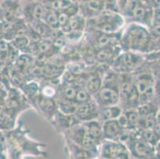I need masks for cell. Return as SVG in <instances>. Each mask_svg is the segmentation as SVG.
Returning a JSON list of instances; mask_svg holds the SVG:
<instances>
[{
  "label": "cell",
  "mask_w": 160,
  "mask_h": 159,
  "mask_svg": "<svg viewBox=\"0 0 160 159\" xmlns=\"http://www.w3.org/2000/svg\"><path fill=\"white\" fill-rule=\"evenodd\" d=\"M92 100V96L85 89V87H83L81 86L78 87L76 92L75 99H74V103L77 106L88 103Z\"/></svg>",
  "instance_id": "cell-18"
},
{
  "label": "cell",
  "mask_w": 160,
  "mask_h": 159,
  "mask_svg": "<svg viewBox=\"0 0 160 159\" xmlns=\"http://www.w3.org/2000/svg\"><path fill=\"white\" fill-rule=\"evenodd\" d=\"M124 24L121 14L104 10L100 15L88 19L89 29L98 30L104 33L114 34L120 31Z\"/></svg>",
  "instance_id": "cell-3"
},
{
  "label": "cell",
  "mask_w": 160,
  "mask_h": 159,
  "mask_svg": "<svg viewBox=\"0 0 160 159\" xmlns=\"http://www.w3.org/2000/svg\"><path fill=\"white\" fill-rule=\"evenodd\" d=\"M10 43L13 46H14L18 50L21 51V52H25L26 49L28 48L29 45L30 44V41L29 40V38L27 36H25V37H16L15 39H14Z\"/></svg>",
  "instance_id": "cell-21"
},
{
  "label": "cell",
  "mask_w": 160,
  "mask_h": 159,
  "mask_svg": "<svg viewBox=\"0 0 160 159\" xmlns=\"http://www.w3.org/2000/svg\"><path fill=\"white\" fill-rule=\"evenodd\" d=\"M139 95V105L148 103L154 96V80L150 74H141L135 81Z\"/></svg>",
  "instance_id": "cell-7"
},
{
  "label": "cell",
  "mask_w": 160,
  "mask_h": 159,
  "mask_svg": "<svg viewBox=\"0 0 160 159\" xmlns=\"http://www.w3.org/2000/svg\"><path fill=\"white\" fill-rule=\"evenodd\" d=\"M103 84V77L99 73L90 74L85 81V89L92 97L100 91Z\"/></svg>",
  "instance_id": "cell-15"
},
{
  "label": "cell",
  "mask_w": 160,
  "mask_h": 159,
  "mask_svg": "<svg viewBox=\"0 0 160 159\" xmlns=\"http://www.w3.org/2000/svg\"><path fill=\"white\" fill-rule=\"evenodd\" d=\"M5 145H6V137L4 136L2 131H0V147L2 148V147Z\"/></svg>",
  "instance_id": "cell-25"
},
{
  "label": "cell",
  "mask_w": 160,
  "mask_h": 159,
  "mask_svg": "<svg viewBox=\"0 0 160 159\" xmlns=\"http://www.w3.org/2000/svg\"><path fill=\"white\" fill-rule=\"evenodd\" d=\"M123 114L127 117L128 122V131H133L138 127L139 121V116L137 111L136 109H132V110L123 111Z\"/></svg>",
  "instance_id": "cell-17"
},
{
  "label": "cell",
  "mask_w": 160,
  "mask_h": 159,
  "mask_svg": "<svg viewBox=\"0 0 160 159\" xmlns=\"http://www.w3.org/2000/svg\"><path fill=\"white\" fill-rule=\"evenodd\" d=\"M154 17H155V21L158 26L160 27V7L155 9V14H154Z\"/></svg>",
  "instance_id": "cell-24"
},
{
  "label": "cell",
  "mask_w": 160,
  "mask_h": 159,
  "mask_svg": "<svg viewBox=\"0 0 160 159\" xmlns=\"http://www.w3.org/2000/svg\"><path fill=\"white\" fill-rule=\"evenodd\" d=\"M123 109L119 105H115L111 107H100L99 118L103 122L109 120L117 119L123 114Z\"/></svg>",
  "instance_id": "cell-14"
},
{
  "label": "cell",
  "mask_w": 160,
  "mask_h": 159,
  "mask_svg": "<svg viewBox=\"0 0 160 159\" xmlns=\"http://www.w3.org/2000/svg\"></svg>",
  "instance_id": "cell-29"
},
{
  "label": "cell",
  "mask_w": 160,
  "mask_h": 159,
  "mask_svg": "<svg viewBox=\"0 0 160 159\" xmlns=\"http://www.w3.org/2000/svg\"><path fill=\"white\" fill-rule=\"evenodd\" d=\"M24 14L29 22L33 23L34 22L43 21L46 13L42 4L40 2H32L24 9Z\"/></svg>",
  "instance_id": "cell-12"
},
{
  "label": "cell",
  "mask_w": 160,
  "mask_h": 159,
  "mask_svg": "<svg viewBox=\"0 0 160 159\" xmlns=\"http://www.w3.org/2000/svg\"><path fill=\"white\" fill-rule=\"evenodd\" d=\"M70 140L78 147L92 152L95 150L97 151V147L100 144L101 139L88 127L86 122H82L72 127L70 129Z\"/></svg>",
  "instance_id": "cell-4"
},
{
  "label": "cell",
  "mask_w": 160,
  "mask_h": 159,
  "mask_svg": "<svg viewBox=\"0 0 160 159\" xmlns=\"http://www.w3.org/2000/svg\"><path fill=\"white\" fill-rule=\"evenodd\" d=\"M137 159H150V158H147V157H143V158H137Z\"/></svg>",
  "instance_id": "cell-27"
},
{
  "label": "cell",
  "mask_w": 160,
  "mask_h": 159,
  "mask_svg": "<svg viewBox=\"0 0 160 159\" xmlns=\"http://www.w3.org/2000/svg\"><path fill=\"white\" fill-rule=\"evenodd\" d=\"M123 132L121 129L117 120H109L103 122L102 124V138L103 140L109 141H118L120 140V136Z\"/></svg>",
  "instance_id": "cell-11"
},
{
  "label": "cell",
  "mask_w": 160,
  "mask_h": 159,
  "mask_svg": "<svg viewBox=\"0 0 160 159\" xmlns=\"http://www.w3.org/2000/svg\"><path fill=\"white\" fill-rule=\"evenodd\" d=\"M22 89L25 96H27L28 98L37 100L38 96H39V87L37 83L35 82H30L25 84L22 87Z\"/></svg>",
  "instance_id": "cell-19"
},
{
  "label": "cell",
  "mask_w": 160,
  "mask_h": 159,
  "mask_svg": "<svg viewBox=\"0 0 160 159\" xmlns=\"http://www.w3.org/2000/svg\"><path fill=\"white\" fill-rule=\"evenodd\" d=\"M140 62V57L137 53L128 51L120 52L114 60L112 66L118 73H129L130 71L137 67Z\"/></svg>",
  "instance_id": "cell-5"
},
{
  "label": "cell",
  "mask_w": 160,
  "mask_h": 159,
  "mask_svg": "<svg viewBox=\"0 0 160 159\" xmlns=\"http://www.w3.org/2000/svg\"><path fill=\"white\" fill-rule=\"evenodd\" d=\"M99 159H104V158H101V157H100V158H99Z\"/></svg>",
  "instance_id": "cell-28"
},
{
  "label": "cell",
  "mask_w": 160,
  "mask_h": 159,
  "mask_svg": "<svg viewBox=\"0 0 160 159\" xmlns=\"http://www.w3.org/2000/svg\"><path fill=\"white\" fill-rule=\"evenodd\" d=\"M136 111H137L138 114H139V116L140 118L145 117V116H148L151 113L154 112L153 107H152V106L149 103H144V104H140L137 107Z\"/></svg>",
  "instance_id": "cell-22"
},
{
  "label": "cell",
  "mask_w": 160,
  "mask_h": 159,
  "mask_svg": "<svg viewBox=\"0 0 160 159\" xmlns=\"http://www.w3.org/2000/svg\"><path fill=\"white\" fill-rule=\"evenodd\" d=\"M118 48L120 47L114 46L104 48V49H97L95 52V60L103 64L108 63L110 61L113 63V61L116 59V57L120 54V52H117Z\"/></svg>",
  "instance_id": "cell-13"
},
{
  "label": "cell",
  "mask_w": 160,
  "mask_h": 159,
  "mask_svg": "<svg viewBox=\"0 0 160 159\" xmlns=\"http://www.w3.org/2000/svg\"><path fill=\"white\" fill-rule=\"evenodd\" d=\"M128 150L137 158H150L154 154V147L148 142H145L140 137H129L126 143Z\"/></svg>",
  "instance_id": "cell-6"
},
{
  "label": "cell",
  "mask_w": 160,
  "mask_h": 159,
  "mask_svg": "<svg viewBox=\"0 0 160 159\" xmlns=\"http://www.w3.org/2000/svg\"><path fill=\"white\" fill-rule=\"evenodd\" d=\"M153 130L155 133H156V135L159 137L160 136V122H156V124H155V127H154Z\"/></svg>",
  "instance_id": "cell-26"
},
{
  "label": "cell",
  "mask_w": 160,
  "mask_h": 159,
  "mask_svg": "<svg viewBox=\"0 0 160 159\" xmlns=\"http://www.w3.org/2000/svg\"><path fill=\"white\" fill-rule=\"evenodd\" d=\"M139 135L142 140H144L145 142H148L152 146L156 143L158 140V136L154 131V130H141Z\"/></svg>",
  "instance_id": "cell-20"
},
{
  "label": "cell",
  "mask_w": 160,
  "mask_h": 159,
  "mask_svg": "<svg viewBox=\"0 0 160 159\" xmlns=\"http://www.w3.org/2000/svg\"><path fill=\"white\" fill-rule=\"evenodd\" d=\"M113 159H131L130 158V154H129L128 150L121 152L120 154H118L116 157H115Z\"/></svg>",
  "instance_id": "cell-23"
},
{
  "label": "cell",
  "mask_w": 160,
  "mask_h": 159,
  "mask_svg": "<svg viewBox=\"0 0 160 159\" xmlns=\"http://www.w3.org/2000/svg\"><path fill=\"white\" fill-rule=\"evenodd\" d=\"M38 105L42 112L46 114H53L57 108V103L53 98H49L42 95H39L37 98Z\"/></svg>",
  "instance_id": "cell-16"
},
{
  "label": "cell",
  "mask_w": 160,
  "mask_h": 159,
  "mask_svg": "<svg viewBox=\"0 0 160 159\" xmlns=\"http://www.w3.org/2000/svg\"><path fill=\"white\" fill-rule=\"evenodd\" d=\"M150 33L144 26L138 23H131L120 35V47L128 52H144L150 43Z\"/></svg>",
  "instance_id": "cell-1"
},
{
  "label": "cell",
  "mask_w": 160,
  "mask_h": 159,
  "mask_svg": "<svg viewBox=\"0 0 160 159\" xmlns=\"http://www.w3.org/2000/svg\"><path fill=\"white\" fill-rule=\"evenodd\" d=\"M99 112H100V107L92 99L88 103L77 106L73 116L77 122L78 121V122H85L97 120L99 118Z\"/></svg>",
  "instance_id": "cell-8"
},
{
  "label": "cell",
  "mask_w": 160,
  "mask_h": 159,
  "mask_svg": "<svg viewBox=\"0 0 160 159\" xmlns=\"http://www.w3.org/2000/svg\"><path fill=\"white\" fill-rule=\"evenodd\" d=\"M80 11H82L83 17H88V19L100 15L105 9L104 1H86L79 4Z\"/></svg>",
  "instance_id": "cell-10"
},
{
  "label": "cell",
  "mask_w": 160,
  "mask_h": 159,
  "mask_svg": "<svg viewBox=\"0 0 160 159\" xmlns=\"http://www.w3.org/2000/svg\"><path fill=\"white\" fill-rule=\"evenodd\" d=\"M128 151L126 145L118 141L104 140L100 148V157L104 159H113L121 152Z\"/></svg>",
  "instance_id": "cell-9"
},
{
  "label": "cell",
  "mask_w": 160,
  "mask_h": 159,
  "mask_svg": "<svg viewBox=\"0 0 160 159\" xmlns=\"http://www.w3.org/2000/svg\"><path fill=\"white\" fill-rule=\"evenodd\" d=\"M119 77L116 72L107 73L103 78V84L100 91L93 96V100L100 107L118 105L120 102Z\"/></svg>",
  "instance_id": "cell-2"
}]
</instances>
